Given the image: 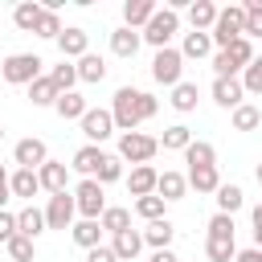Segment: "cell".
Returning <instances> with one entry per match:
<instances>
[{"mask_svg":"<svg viewBox=\"0 0 262 262\" xmlns=\"http://www.w3.org/2000/svg\"><path fill=\"white\" fill-rule=\"evenodd\" d=\"M160 111V102L147 94V90H135V86H119L115 90V102H111V119L119 131H135L139 123H147L151 115Z\"/></svg>","mask_w":262,"mask_h":262,"instance_id":"obj_1","label":"cell"},{"mask_svg":"<svg viewBox=\"0 0 262 262\" xmlns=\"http://www.w3.org/2000/svg\"><path fill=\"white\" fill-rule=\"evenodd\" d=\"M242 29H246V8H242V4H229V8H217V20H213L209 37H213V45L229 49V45L242 37Z\"/></svg>","mask_w":262,"mask_h":262,"instance_id":"obj_2","label":"cell"},{"mask_svg":"<svg viewBox=\"0 0 262 262\" xmlns=\"http://www.w3.org/2000/svg\"><path fill=\"white\" fill-rule=\"evenodd\" d=\"M41 66H45V61H41L37 53H8L4 66H0V74H4L8 86H29V82L41 78Z\"/></svg>","mask_w":262,"mask_h":262,"instance_id":"obj_3","label":"cell"},{"mask_svg":"<svg viewBox=\"0 0 262 262\" xmlns=\"http://www.w3.org/2000/svg\"><path fill=\"white\" fill-rule=\"evenodd\" d=\"M180 33V12H172V8H156V16L143 25V41L147 45H156V49H168V41Z\"/></svg>","mask_w":262,"mask_h":262,"instance_id":"obj_4","label":"cell"},{"mask_svg":"<svg viewBox=\"0 0 262 262\" xmlns=\"http://www.w3.org/2000/svg\"><path fill=\"white\" fill-rule=\"evenodd\" d=\"M156 151H160V139L156 135H143V131H123L119 135V160H131L135 168L139 164H151Z\"/></svg>","mask_w":262,"mask_h":262,"instance_id":"obj_5","label":"cell"},{"mask_svg":"<svg viewBox=\"0 0 262 262\" xmlns=\"http://www.w3.org/2000/svg\"><path fill=\"white\" fill-rule=\"evenodd\" d=\"M74 209L82 213V221H98L102 209H106V192H102V184H98V180H82V184L74 188Z\"/></svg>","mask_w":262,"mask_h":262,"instance_id":"obj_6","label":"cell"},{"mask_svg":"<svg viewBox=\"0 0 262 262\" xmlns=\"http://www.w3.org/2000/svg\"><path fill=\"white\" fill-rule=\"evenodd\" d=\"M184 74V57H180V49H156V57H151V78L160 82V86H176V82H184L180 78Z\"/></svg>","mask_w":262,"mask_h":262,"instance_id":"obj_7","label":"cell"},{"mask_svg":"<svg viewBox=\"0 0 262 262\" xmlns=\"http://www.w3.org/2000/svg\"><path fill=\"white\" fill-rule=\"evenodd\" d=\"M78 123H82V135H86L94 147H98L102 139H111V131H115V119H111V111H102V106H90Z\"/></svg>","mask_w":262,"mask_h":262,"instance_id":"obj_8","label":"cell"},{"mask_svg":"<svg viewBox=\"0 0 262 262\" xmlns=\"http://www.w3.org/2000/svg\"><path fill=\"white\" fill-rule=\"evenodd\" d=\"M74 192H57V196H49V205H45V229H70L74 225Z\"/></svg>","mask_w":262,"mask_h":262,"instance_id":"obj_9","label":"cell"},{"mask_svg":"<svg viewBox=\"0 0 262 262\" xmlns=\"http://www.w3.org/2000/svg\"><path fill=\"white\" fill-rule=\"evenodd\" d=\"M12 160H16V168H41L45 160H49V147H45V139H20L16 147H12Z\"/></svg>","mask_w":262,"mask_h":262,"instance_id":"obj_10","label":"cell"},{"mask_svg":"<svg viewBox=\"0 0 262 262\" xmlns=\"http://www.w3.org/2000/svg\"><path fill=\"white\" fill-rule=\"evenodd\" d=\"M37 180H41V188L45 192H66V184H70V168L66 164H57V160H45L41 168H37Z\"/></svg>","mask_w":262,"mask_h":262,"instance_id":"obj_11","label":"cell"},{"mask_svg":"<svg viewBox=\"0 0 262 262\" xmlns=\"http://www.w3.org/2000/svg\"><path fill=\"white\" fill-rule=\"evenodd\" d=\"M57 49H61L66 61H70V57H86V53H90V33H86V29H61Z\"/></svg>","mask_w":262,"mask_h":262,"instance_id":"obj_12","label":"cell"},{"mask_svg":"<svg viewBox=\"0 0 262 262\" xmlns=\"http://www.w3.org/2000/svg\"><path fill=\"white\" fill-rule=\"evenodd\" d=\"M242 98H246V90H242L237 78H213V102L217 106L233 111V106H242Z\"/></svg>","mask_w":262,"mask_h":262,"instance_id":"obj_13","label":"cell"},{"mask_svg":"<svg viewBox=\"0 0 262 262\" xmlns=\"http://www.w3.org/2000/svg\"><path fill=\"white\" fill-rule=\"evenodd\" d=\"M184 164H188V172L192 168H217V147L209 139H192L184 147Z\"/></svg>","mask_w":262,"mask_h":262,"instance_id":"obj_14","label":"cell"},{"mask_svg":"<svg viewBox=\"0 0 262 262\" xmlns=\"http://www.w3.org/2000/svg\"><path fill=\"white\" fill-rule=\"evenodd\" d=\"M156 180H160V172H156L151 164H139V168H131L127 188H131V196L139 201V196H151V192H156Z\"/></svg>","mask_w":262,"mask_h":262,"instance_id":"obj_15","label":"cell"},{"mask_svg":"<svg viewBox=\"0 0 262 262\" xmlns=\"http://www.w3.org/2000/svg\"><path fill=\"white\" fill-rule=\"evenodd\" d=\"M111 250H115V258H119V262H135V258H139V250H143V233H139V229H123V233H115Z\"/></svg>","mask_w":262,"mask_h":262,"instance_id":"obj_16","label":"cell"},{"mask_svg":"<svg viewBox=\"0 0 262 262\" xmlns=\"http://www.w3.org/2000/svg\"><path fill=\"white\" fill-rule=\"evenodd\" d=\"M102 160H106V151H102V147H94V143H82V147L74 151V164H70V168H74V172H82V176L90 180V176L98 172V164H102Z\"/></svg>","mask_w":262,"mask_h":262,"instance_id":"obj_17","label":"cell"},{"mask_svg":"<svg viewBox=\"0 0 262 262\" xmlns=\"http://www.w3.org/2000/svg\"><path fill=\"white\" fill-rule=\"evenodd\" d=\"M8 192H12V196H25V201H33V196L41 192V180H37V172H33V168H16V172L8 176Z\"/></svg>","mask_w":262,"mask_h":262,"instance_id":"obj_18","label":"cell"},{"mask_svg":"<svg viewBox=\"0 0 262 262\" xmlns=\"http://www.w3.org/2000/svg\"><path fill=\"white\" fill-rule=\"evenodd\" d=\"M156 16V0H127L123 4V25L127 29H143Z\"/></svg>","mask_w":262,"mask_h":262,"instance_id":"obj_19","label":"cell"},{"mask_svg":"<svg viewBox=\"0 0 262 262\" xmlns=\"http://www.w3.org/2000/svg\"><path fill=\"white\" fill-rule=\"evenodd\" d=\"M213 20H217V4H213V0H192V4H188V25H192V33H209Z\"/></svg>","mask_w":262,"mask_h":262,"instance_id":"obj_20","label":"cell"},{"mask_svg":"<svg viewBox=\"0 0 262 262\" xmlns=\"http://www.w3.org/2000/svg\"><path fill=\"white\" fill-rule=\"evenodd\" d=\"M16 233H20V237H37V233H45V209L25 205V209L16 213Z\"/></svg>","mask_w":262,"mask_h":262,"instance_id":"obj_21","label":"cell"},{"mask_svg":"<svg viewBox=\"0 0 262 262\" xmlns=\"http://www.w3.org/2000/svg\"><path fill=\"white\" fill-rule=\"evenodd\" d=\"M172 237H176V225L168 217L164 221H147V229H143V246H151V250H168Z\"/></svg>","mask_w":262,"mask_h":262,"instance_id":"obj_22","label":"cell"},{"mask_svg":"<svg viewBox=\"0 0 262 262\" xmlns=\"http://www.w3.org/2000/svg\"><path fill=\"white\" fill-rule=\"evenodd\" d=\"M139 41H143V37L123 25V29L111 33V53H115V57H135V53H139Z\"/></svg>","mask_w":262,"mask_h":262,"instance_id":"obj_23","label":"cell"},{"mask_svg":"<svg viewBox=\"0 0 262 262\" xmlns=\"http://www.w3.org/2000/svg\"><path fill=\"white\" fill-rule=\"evenodd\" d=\"M184 188H188V180H184L180 172H160V180H156V196H160L164 205H168V201H180Z\"/></svg>","mask_w":262,"mask_h":262,"instance_id":"obj_24","label":"cell"},{"mask_svg":"<svg viewBox=\"0 0 262 262\" xmlns=\"http://www.w3.org/2000/svg\"><path fill=\"white\" fill-rule=\"evenodd\" d=\"M53 111H57V119H82L90 106H86V98L78 94V90H70V94H57V102H53Z\"/></svg>","mask_w":262,"mask_h":262,"instance_id":"obj_25","label":"cell"},{"mask_svg":"<svg viewBox=\"0 0 262 262\" xmlns=\"http://www.w3.org/2000/svg\"><path fill=\"white\" fill-rule=\"evenodd\" d=\"M98 225L115 237V233L131 229V209H123V205H106V209H102V217H98Z\"/></svg>","mask_w":262,"mask_h":262,"instance_id":"obj_26","label":"cell"},{"mask_svg":"<svg viewBox=\"0 0 262 262\" xmlns=\"http://www.w3.org/2000/svg\"><path fill=\"white\" fill-rule=\"evenodd\" d=\"M37 20H41V4H37V0H20V4L12 8V25H16L20 33H33Z\"/></svg>","mask_w":262,"mask_h":262,"instance_id":"obj_27","label":"cell"},{"mask_svg":"<svg viewBox=\"0 0 262 262\" xmlns=\"http://www.w3.org/2000/svg\"><path fill=\"white\" fill-rule=\"evenodd\" d=\"M196 98H201V90H196V82H176L172 86V106L180 111V115H188V111H196Z\"/></svg>","mask_w":262,"mask_h":262,"instance_id":"obj_28","label":"cell"},{"mask_svg":"<svg viewBox=\"0 0 262 262\" xmlns=\"http://www.w3.org/2000/svg\"><path fill=\"white\" fill-rule=\"evenodd\" d=\"M213 53V37L209 33H184V45H180V57H209Z\"/></svg>","mask_w":262,"mask_h":262,"instance_id":"obj_29","label":"cell"},{"mask_svg":"<svg viewBox=\"0 0 262 262\" xmlns=\"http://www.w3.org/2000/svg\"><path fill=\"white\" fill-rule=\"evenodd\" d=\"M78 82H102L106 78V61L98 57V53H86V57H78Z\"/></svg>","mask_w":262,"mask_h":262,"instance_id":"obj_30","label":"cell"},{"mask_svg":"<svg viewBox=\"0 0 262 262\" xmlns=\"http://www.w3.org/2000/svg\"><path fill=\"white\" fill-rule=\"evenodd\" d=\"M29 102L33 106H53L57 102V86L49 82V74H41L37 82H29Z\"/></svg>","mask_w":262,"mask_h":262,"instance_id":"obj_31","label":"cell"},{"mask_svg":"<svg viewBox=\"0 0 262 262\" xmlns=\"http://www.w3.org/2000/svg\"><path fill=\"white\" fill-rule=\"evenodd\" d=\"M184 180H188V188H196V192H217V188H221L217 168H192Z\"/></svg>","mask_w":262,"mask_h":262,"instance_id":"obj_32","label":"cell"},{"mask_svg":"<svg viewBox=\"0 0 262 262\" xmlns=\"http://www.w3.org/2000/svg\"><path fill=\"white\" fill-rule=\"evenodd\" d=\"M242 205H246V192H242L237 184H221V188H217V213H229V217H233Z\"/></svg>","mask_w":262,"mask_h":262,"instance_id":"obj_33","label":"cell"},{"mask_svg":"<svg viewBox=\"0 0 262 262\" xmlns=\"http://www.w3.org/2000/svg\"><path fill=\"white\" fill-rule=\"evenodd\" d=\"M70 233H74V242H78L82 250L102 246V242H98V237H102V225H98V221H78V225H70Z\"/></svg>","mask_w":262,"mask_h":262,"instance_id":"obj_34","label":"cell"},{"mask_svg":"<svg viewBox=\"0 0 262 262\" xmlns=\"http://www.w3.org/2000/svg\"><path fill=\"white\" fill-rule=\"evenodd\" d=\"M205 254H209V262H233L237 258V246H233V237H209L205 242Z\"/></svg>","mask_w":262,"mask_h":262,"instance_id":"obj_35","label":"cell"},{"mask_svg":"<svg viewBox=\"0 0 262 262\" xmlns=\"http://www.w3.org/2000/svg\"><path fill=\"white\" fill-rule=\"evenodd\" d=\"M221 53H225V57L233 61V70H237V74H242V70H246L250 61H254V45H250L246 37H237V41H233L229 49H221Z\"/></svg>","mask_w":262,"mask_h":262,"instance_id":"obj_36","label":"cell"},{"mask_svg":"<svg viewBox=\"0 0 262 262\" xmlns=\"http://www.w3.org/2000/svg\"><path fill=\"white\" fill-rule=\"evenodd\" d=\"M262 123V111L254 106V102H242V106H233V131H254Z\"/></svg>","mask_w":262,"mask_h":262,"instance_id":"obj_37","label":"cell"},{"mask_svg":"<svg viewBox=\"0 0 262 262\" xmlns=\"http://www.w3.org/2000/svg\"><path fill=\"white\" fill-rule=\"evenodd\" d=\"M188 143H192V131H188L184 123L168 127V131H164V139H160V147H164V151H184Z\"/></svg>","mask_w":262,"mask_h":262,"instance_id":"obj_38","label":"cell"},{"mask_svg":"<svg viewBox=\"0 0 262 262\" xmlns=\"http://www.w3.org/2000/svg\"><path fill=\"white\" fill-rule=\"evenodd\" d=\"M49 82L57 86V94H70V90H74V82H78V70H74V66H70L66 57H61V66H53Z\"/></svg>","mask_w":262,"mask_h":262,"instance_id":"obj_39","label":"cell"},{"mask_svg":"<svg viewBox=\"0 0 262 262\" xmlns=\"http://www.w3.org/2000/svg\"><path fill=\"white\" fill-rule=\"evenodd\" d=\"M4 250H8V258H12V262H33V254H37L33 237H20V233H16V237H8V242H4Z\"/></svg>","mask_w":262,"mask_h":262,"instance_id":"obj_40","label":"cell"},{"mask_svg":"<svg viewBox=\"0 0 262 262\" xmlns=\"http://www.w3.org/2000/svg\"><path fill=\"white\" fill-rule=\"evenodd\" d=\"M242 8H246V29H242V37H246V41H250V37H262V0H246Z\"/></svg>","mask_w":262,"mask_h":262,"instance_id":"obj_41","label":"cell"},{"mask_svg":"<svg viewBox=\"0 0 262 262\" xmlns=\"http://www.w3.org/2000/svg\"><path fill=\"white\" fill-rule=\"evenodd\" d=\"M237 82H242V90H246V94H262V57H254V61L242 70V78H237Z\"/></svg>","mask_w":262,"mask_h":262,"instance_id":"obj_42","label":"cell"},{"mask_svg":"<svg viewBox=\"0 0 262 262\" xmlns=\"http://www.w3.org/2000/svg\"><path fill=\"white\" fill-rule=\"evenodd\" d=\"M119 176H123V160H119V156H106V160L98 164V172H94L90 180H98V184H115Z\"/></svg>","mask_w":262,"mask_h":262,"instance_id":"obj_43","label":"cell"},{"mask_svg":"<svg viewBox=\"0 0 262 262\" xmlns=\"http://www.w3.org/2000/svg\"><path fill=\"white\" fill-rule=\"evenodd\" d=\"M135 213L143 217V221H164V201L151 192V196H139L135 201Z\"/></svg>","mask_w":262,"mask_h":262,"instance_id":"obj_44","label":"cell"},{"mask_svg":"<svg viewBox=\"0 0 262 262\" xmlns=\"http://www.w3.org/2000/svg\"><path fill=\"white\" fill-rule=\"evenodd\" d=\"M33 33H37V37H53V41H57V37H61V16H57V12H49V8H41V20H37V29H33Z\"/></svg>","mask_w":262,"mask_h":262,"instance_id":"obj_45","label":"cell"},{"mask_svg":"<svg viewBox=\"0 0 262 262\" xmlns=\"http://www.w3.org/2000/svg\"><path fill=\"white\" fill-rule=\"evenodd\" d=\"M209 237H233V217L229 213H213L209 217Z\"/></svg>","mask_w":262,"mask_h":262,"instance_id":"obj_46","label":"cell"},{"mask_svg":"<svg viewBox=\"0 0 262 262\" xmlns=\"http://www.w3.org/2000/svg\"><path fill=\"white\" fill-rule=\"evenodd\" d=\"M8 237H16V213L0 209V242H8Z\"/></svg>","mask_w":262,"mask_h":262,"instance_id":"obj_47","label":"cell"},{"mask_svg":"<svg viewBox=\"0 0 262 262\" xmlns=\"http://www.w3.org/2000/svg\"><path fill=\"white\" fill-rule=\"evenodd\" d=\"M86 262H119V258L111 246H94V250H86Z\"/></svg>","mask_w":262,"mask_h":262,"instance_id":"obj_48","label":"cell"},{"mask_svg":"<svg viewBox=\"0 0 262 262\" xmlns=\"http://www.w3.org/2000/svg\"><path fill=\"white\" fill-rule=\"evenodd\" d=\"M233 262H262V250H254V246H250V250H237Z\"/></svg>","mask_w":262,"mask_h":262,"instance_id":"obj_49","label":"cell"},{"mask_svg":"<svg viewBox=\"0 0 262 262\" xmlns=\"http://www.w3.org/2000/svg\"><path fill=\"white\" fill-rule=\"evenodd\" d=\"M147 262H180V258H176L172 250H151V258H147Z\"/></svg>","mask_w":262,"mask_h":262,"instance_id":"obj_50","label":"cell"},{"mask_svg":"<svg viewBox=\"0 0 262 262\" xmlns=\"http://www.w3.org/2000/svg\"><path fill=\"white\" fill-rule=\"evenodd\" d=\"M250 221H254V229H262V205H254V209H250Z\"/></svg>","mask_w":262,"mask_h":262,"instance_id":"obj_51","label":"cell"},{"mask_svg":"<svg viewBox=\"0 0 262 262\" xmlns=\"http://www.w3.org/2000/svg\"><path fill=\"white\" fill-rule=\"evenodd\" d=\"M0 196H8V172H4V164H0Z\"/></svg>","mask_w":262,"mask_h":262,"instance_id":"obj_52","label":"cell"},{"mask_svg":"<svg viewBox=\"0 0 262 262\" xmlns=\"http://www.w3.org/2000/svg\"><path fill=\"white\" fill-rule=\"evenodd\" d=\"M254 250H262V229H254Z\"/></svg>","mask_w":262,"mask_h":262,"instance_id":"obj_53","label":"cell"},{"mask_svg":"<svg viewBox=\"0 0 262 262\" xmlns=\"http://www.w3.org/2000/svg\"><path fill=\"white\" fill-rule=\"evenodd\" d=\"M254 176H258V184H262V164H258V168H254Z\"/></svg>","mask_w":262,"mask_h":262,"instance_id":"obj_54","label":"cell"},{"mask_svg":"<svg viewBox=\"0 0 262 262\" xmlns=\"http://www.w3.org/2000/svg\"><path fill=\"white\" fill-rule=\"evenodd\" d=\"M4 201H8V196H0V209H4Z\"/></svg>","mask_w":262,"mask_h":262,"instance_id":"obj_55","label":"cell"},{"mask_svg":"<svg viewBox=\"0 0 262 262\" xmlns=\"http://www.w3.org/2000/svg\"><path fill=\"white\" fill-rule=\"evenodd\" d=\"M0 139H4V127H0Z\"/></svg>","mask_w":262,"mask_h":262,"instance_id":"obj_56","label":"cell"}]
</instances>
